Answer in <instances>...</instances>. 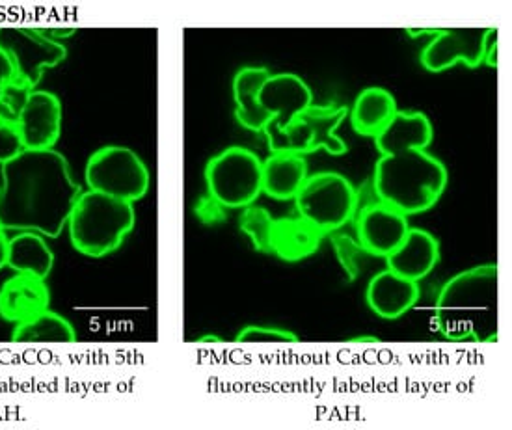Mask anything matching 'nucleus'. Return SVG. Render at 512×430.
Listing matches in <instances>:
<instances>
[{
	"label": "nucleus",
	"mask_w": 512,
	"mask_h": 430,
	"mask_svg": "<svg viewBox=\"0 0 512 430\" xmlns=\"http://www.w3.org/2000/svg\"><path fill=\"white\" fill-rule=\"evenodd\" d=\"M295 203L298 216L328 235L351 222L358 207V192L345 175L319 172L308 175Z\"/></svg>",
	"instance_id": "0eeeda50"
},
{
	"label": "nucleus",
	"mask_w": 512,
	"mask_h": 430,
	"mask_svg": "<svg viewBox=\"0 0 512 430\" xmlns=\"http://www.w3.org/2000/svg\"><path fill=\"white\" fill-rule=\"evenodd\" d=\"M51 293L45 280L15 274L0 289V315L8 323H23L49 308Z\"/></svg>",
	"instance_id": "dca6fc26"
},
{
	"label": "nucleus",
	"mask_w": 512,
	"mask_h": 430,
	"mask_svg": "<svg viewBox=\"0 0 512 430\" xmlns=\"http://www.w3.org/2000/svg\"><path fill=\"white\" fill-rule=\"evenodd\" d=\"M226 209L228 207H224L211 194H205L202 198H198V202L194 203V207H192L194 216L200 220V224L209 226V228L220 226V224H224L228 220Z\"/></svg>",
	"instance_id": "a878e982"
},
{
	"label": "nucleus",
	"mask_w": 512,
	"mask_h": 430,
	"mask_svg": "<svg viewBox=\"0 0 512 430\" xmlns=\"http://www.w3.org/2000/svg\"><path fill=\"white\" fill-rule=\"evenodd\" d=\"M434 40L421 51L419 62L429 73H444L455 66L477 69L485 64L490 43L498 38V28H434Z\"/></svg>",
	"instance_id": "1a4fd4ad"
},
{
	"label": "nucleus",
	"mask_w": 512,
	"mask_h": 430,
	"mask_svg": "<svg viewBox=\"0 0 512 430\" xmlns=\"http://www.w3.org/2000/svg\"><path fill=\"white\" fill-rule=\"evenodd\" d=\"M54 265L51 246L41 233L21 231L8 242V267L17 274H28L45 280Z\"/></svg>",
	"instance_id": "412c9836"
},
{
	"label": "nucleus",
	"mask_w": 512,
	"mask_h": 430,
	"mask_svg": "<svg viewBox=\"0 0 512 430\" xmlns=\"http://www.w3.org/2000/svg\"><path fill=\"white\" fill-rule=\"evenodd\" d=\"M239 228L250 237L257 252L272 254L274 218L265 207H256L254 203L244 207V213L239 220Z\"/></svg>",
	"instance_id": "5701e85b"
},
{
	"label": "nucleus",
	"mask_w": 512,
	"mask_h": 430,
	"mask_svg": "<svg viewBox=\"0 0 512 430\" xmlns=\"http://www.w3.org/2000/svg\"><path fill=\"white\" fill-rule=\"evenodd\" d=\"M200 341H216V343H220V339H218V337L213 336L203 337V339H200Z\"/></svg>",
	"instance_id": "7c9ffc66"
},
{
	"label": "nucleus",
	"mask_w": 512,
	"mask_h": 430,
	"mask_svg": "<svg viewBox=\"0 0 512 430\" xmlns=\"http://www.w3.org/2000/svg\"><path fill=\"white\" fill-rule=\"evenodd\" d=\"M15 343H51V345H71L77 341V332L66 317L54 311H41L36 317L15 324Z\"/></svg>",
	"instance_id": "4be33fe9"
},
{
	"label": "nucleus",
	"mask_w": 512,
	"mask_h": 430,
	"mask_svg": "<svg viewBox=\"0 0 512 430\" xmlns=\"http://www.w3.org/2000/svg\"><path fill=\"white\" fill-rule=\"evenodd\" d=\"M8 242L10 239H6L4 229L0 228V269L8 267Z\"/></svg>",
	"instance_id": "c756f323"
},
{
	"label": "nucleus",
	"mask_w": 512,
	"mask_h": 430,
	"mask_svg": "<svg viewBox=\"0 0 512 430\" xmlns=\"http://www.w3.org/2000/svg\"><path fill=\"white\" fill-rule=\"evenodd\" d=\"M499 274L496 263L459 272L445 283L434 310L436 330L451 341H498Z\"/></svg>",
	"instance_id": "7ed1b4c3"
},
{
	"label": "nucleus",
	"mask_w": 512,
	"mask_h": 430,
	"mask_svg": "<svg viewBox=\"0 0 512 430\" xmlns=\"http://www.w3.org/2000/svg\"><path fill=\"white\" fill-rule=\"evenodd\" d=\"M328 235H330V242H332V246L336 250L339 265L343 267V270L349 276V282L358 280L362 276L365 261H367V257H371V254L365 250L360 242L354 241L351 235L336 233V231H332Z\"/></svg>",
	"instance_id": "b1692460"
},
{
	"label": "nucleus",
	"mask_w": 512,
	"mask_h": 430,
	"mask_svg": "<svg viewBox=\"0 0 512 430\" xmlns=\"http://www.w3.org/2000/svg\"><path fill=\"white\" fill-rule=\"evenodd\" d=\"M0 49L14 60L19 81L36 88L47 69L60 66L68 58L66 45L41 36L38 28H0Z\"/></svg>",
	"instance_id": "9d476101"
},
{
	"label": "nucleus",
	"mask_w": 512,
	"mask_h": 430,
	"mask_svg": "<svg viewBox=\"0 0 512 430\" xmlns=\"http://www.w3.org/2000/svg\"><path fill=\"white\" fill-rule=\"evenodd\" d=\"M356 229L358 242L371 256L386 257L405 241L410 224L405 213L378 200L360 209Z\"/></svg>",
	"instance_id": "ddd939ff"
},
{
	"label": "nucleus",
	"mask_w": 512,
	"mask_h": 430,
	"mask_svg": "<svg viewBox=\"0 0 512 430\" xmlns=\"http://www.w3.org/2000/svg\"><path fill=\"white\" fill-rule=\"evenodd\" d=\"M323 241V233L302 216H289L274 220L272 228V254L297 263L313 256Z\"/></svg>",
	"instance_id": "6ab92c4d"
},
{
	"label": "nucleus",
	"mask_w": 512,
	"mask_h": 430,
	"mask_svg": "<svg viewBox=\"0 0 512 430\" xmlns=\"http://www.w3.org/2000/svg\"><path fill=\"white\" fill-rule=\"evenodd\" d=\"M207 192L228 209H244L263 192V161L250 149L231 146L205 166Z\"/></svg>",
	"instance_id": "423d86ee"
},
{
	"label": "nucleus",
	"mask_w": 512,
	"mask_h": 430,
	"mask_svg": "<svg viewBox=\"0 0 512 430\" xmlns=\"http://www.w3.org/2000/svg\"><path fill=\"white\" fill-rule=\"evenodd\" d=\"M261 107L270 114L267 131H282L304 108L313 105L310 84L295 73H278L263 82L259 92Z\"/></svg>",
	"instance_id": "f8f14e48"
},
{
	"label": "nucleus",
	"mask_w": 512,
	"mask_h": 430,
	"mask_svg": "<svg viewBox=\"0 0 512 430\" xmlns=\"http://www.w3.org/2000/svg\"><path fill=\"white\" fill-rule=\"evenodd\" d=\"M347 107H319L310 105L297 114L282 131H267V142L272 153H315L324 149L332 157H341L349 151L343 138L337 136V129L347 120Z\"/></svg>",
	"instance_id": "39448f33"
},
{
	"label": "nucleus",
	"mask_w": 512,
	"mask_h": 430,
	"mask_svg": "<svg viewBox=\"0 0 512 430\" xmlns=\"http://www.w3.org/2000/svg\"><path fill=\"white\" fill-rule=\"evenodd\" d=\"M434 127L419 110H399L384 131L375 136L378 157L373 190L380 202L406 216L421 215L440 202L449 183L444 162L427 148Z\"/></svg>",
	"instance_id": "f257e3e1"
},
{
	"label": "nucleus",
	"mask_w": 512,
	"mask_h": 430,
	"mask_svg": "<svg viewBox=\"0 0 512 430\" xmlns=\"http://www.w3.org/2000/svg\"><path fill=\"white\" fill-rule=\"evenodd\" d=\"M386 259V267L412 282H421L436 269L440 261V242L425 229L410 228Z\"/></svg>",
	"instance_id": "2eb2a0df"
},
{
	"label": "nucleus",
	"mask_w": 512,
	"mask_h": 430,
	"mask_svg": "<svg viewBox=\"0 0 512 430\" xmlns=\"http://www.w3.org/2000/svg\"><path fill=\"white\" fill-rule=\"evenodd\" d=\"M269 68H248L239 69L233 77V99H235V118L243 125L244 129L263 133L269 125L270 114L261 107L259 92L263 82L269 79Z\"/></svg>",
	"instance_id": "f3484780"
},
{
	"label": "nucleus",
	"mask_w": 512,
	"mask_h": 430,
	"mask_svg": "<svg viewBox=\"0 0 512 430\" xmlns=\"http://www.w3.org/2000/svg\"><path fill=\"white\" fill-rule=\"evenodd\" d=\"M84 179L88 189L135 203L148 194L149 170L135 149L105 146L86 162Z\"/></svg>",
	"instance_id": "6e6552de"
},
{
	"label": "nucleus",
	"mask_w": 512,
	"mask_h": 430,
	"mask_svg": "<svg viewBox=\"0 0 512 430\" xmlns=\"http://www.w3.org/2000/svg\"><path fill=\"white\" fill-rule=\"evenodd\" d=\"M0 228L56 239L81 198L69 162L56 149H23L0 166Z\"/></svg>",
	"instance_id": "f03ea898"
},
{
	"label": "nucleus",
	"mask_w": 512,
	"mask_h": 430,
	"mask_svg": "<svg viewBox=\"0 0 512 430\" xmlns=\"http://www.w3.org/2000/svg\"><path fill=\"white\" fill-rule=\"evenodd\" d=\"M17 69L14 66V60L4 49H0V99L4 95V90L17 81Z\"/></svg>",
	"instance_id": "cd10ccee"
},
{
	"label": "nucleus",
	"mask_w": 512,
	"mask_h": 430,
	"mask_svg": "<svg viewBox=\"0 0 512 430\" xmlns=\"http://www.w3.org/2000/svg\"><path fill=\"white\" fill-rule=\"evenodd\" d=\"M419 296V282L403 278L388 267L371 278L365 291L367 306L386 321L401 319L418 304Z\"/></svg>",
	"instance_id": "4468645a"
},
{
	"label": "nucleus",
	"mask_w": 512,
	"mask_h": 430,
	"mask_svg": "<svg viewBox=\"0 0 512 430\" xmlns=\"http://www.w3.org/2000/svg\"><path fill=\"white\" fill-rule=\"evenodd\" d=\"M38 32H40L41 36H45L49 40L58 41V43H62V41L68 40V38L77 34L75 28H38Z\"/></svg>",
	"instance_id": "c85d7f7f"
},
{
	"label": "nucleus",
	"mask_w": 512,
	"mask_h": 430,
	"mask_svg": "<svg viewBox=\"0 0 512 430\" xmlns=\"http://www.w3.org/2000/svg\"><path fill=\"white\" fill-rule=\"evenodd\" d=\"M23 149L25 148H23L15 121L8 120L0 114V166L14 159L15 155H19Z\"/></svg>",
	"instance_id": "bb28decb"
},
{
	"label": "nucleus",
	"mask_w": 512,
	"mask_h": 430,
	"mask_svg": "<svg viewBox=\"0 0 512 430\" xmlns=\"http://www.w3.org/2000/svg\"><path fill=\"white\" fill-rule=\"evenodd\" d=\"M239 343H297L298 336L283 328L272 326H246L237 336Z\"/></svg>",
	"instance_id": "393cba45"
},
{
	"label": "nucleus",
	"mask_w": 512,
	"mask_h": 430,
	"mask_svg": "<svg viewBox=\"0 0 512 430\" xmlns=\"http://www.w3.org/2000/svg\"><path fill=\"white\" fill-rule=\"evenodd\" d=\"M308 162L297 153H272L263 161V192L278 202L295 200L308 179Z\"/></svg>",
	"instance_id": "a211bd4d"
},
{
	"label": "nucleus",
	"mask_w": 512,
	"mask_h": 430,
	"mask_svg": "<svg viewBox=\"0 0 512 430\" xmlns=\"http://www.w3.org/2000/svg\"><path fill=\"white\" fill-rule=\"evenodd\" d=\"M397 112L399 108L393 94L386 88L371 86L362 90L356 97L354 105L349 110V116L352 129L358 135L375 138L380 131L388 127V123L395 118Z\"/></svg>",
	"instance_id": "aec40b11"
},
{
	"label": "nucleus",
	"mask_w": 512,
	"mask_h": 430,
	"mask_svg": "<svg viewBox=\"0 0 512 430\" xmlns=\"http://www.w3.org/2000/svg\"><path fill=\"white\" fill-rule=\"evenodd\" d=\"M62 101L47 90H32L15 118L25 149H54L62 136Z\"/></svg>",
	"instance_id": "9b49d317"
},
{
	"label": "nucleus",
	"mask_w": 512,
	"mask_h": 430,
	"mask_svg": "<svg viewBox=\"0 0 512 430\" xmlns=\"http://www.w3.org/2000/svg\"><path fill=\"white\" fill-rule=\"evenodd\" d=\"M135 224V203L88 189L69 216V237L82 256L99 259L118 250Z\"/></svg>",
	"instance_id": "20e7f679"
}]
</instances>
